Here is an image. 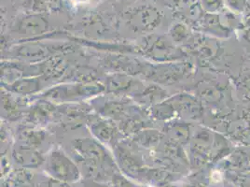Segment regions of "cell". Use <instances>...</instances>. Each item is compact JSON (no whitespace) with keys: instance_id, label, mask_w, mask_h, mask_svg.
Returning a JSON list of instances; mask_svg holds the SVG:
<instances>
[{"instance_id":"obj_1","label":"cell","mask_w":250,"mask_h":187,"mask_svg":"<svg viewBox=\"0 0 250 187\" xmlns=\"http://www.w3.org/2000/svg\"><path fill=\"white\" fill-rule=\"evenodd\" d=\"M229 11L226 14V19L223 20V17L219 13H205L203 18L201 19V26L203 30L209 33L210 35H214L218 38L227 39L232 33V29L229 24V20L228 19Z\"/></svg>"},{"instance_id":"obj_3","label":"cell","mask_w":250,"mask_h":187,"mask_svg":"<svg viewBox=\"0 0 250 187\" xmlns=\"http://www.w3.org/2000/svg\"><path fill=\"white\" fill-rule=\"evenodd\" d=\"M244 125L234 132V138L240 143L250 146V112L244 114Z\"/></svg>"},{"instance_id":"obj_5","label":"cell","mask_w":250,"mask_h":187,"mask_svg":"<svg viewBox=\"0 0 250 187\" xmlns=\"http://www.w3.org/2000/svg\"><path fill=\"white\" fill-rule=\"evenodd\" d=\"M200 2L207 13H219L225 7L224 0H200Z\"/></svg>"},{"instance_id":"obj_2","label":"cell","mask_w":250,"mask_h":187,"mask_svg":"<svg viewBox=\"0 0 250 187\" xmlns=\"http://www.w3.org/2000/svg\"><path fill=\"white\" fill-rule=\"evenodd\" d=\"M129 21L142 27H154L161 22V12L154 6L140 5L129 12Z\"/></svg>"},{"instance_id":"obj_4","label":"cell","mask_w":250,"mask_h":187,"mask_svg":"<svg viewBox=\"0 0 250 187\" xmlns=\"http://www.w3.org/2000/svg\"><path fill=\"white\" fill-rule=\"evenodd\" d=\"M225 7L233 14H242L249 7L248 0H224Z\"/></svg>"},{"instance_id":"obj_6","label":"cell","mask_w":250,"mask_h":187,"mask_svg":"<svg viewBox=\"0 0 250 187\" xmlns=\"http://www.w3.org/2000/svg\"><path fill=\"white\" fill-rule=\"evenodd\" d=\"M241 85L245 89L247 94H249L250 95V74H247L242 78Z\"/></svg>"},{"instance_id":"obj_7","label":"cell","mask_w":250,"mask_h":187,"mask_svg":"<svg viewBox=\"0 0 250 187\" xmlns=\"http://www.w3.org/2000/svg\"><path fill=\"white\" fill-rule=\"evenodd\" d=\"M74 4H78V5H82V4H87L89 2H91L92 0H69Z\"/></svg>"}]
</instances>
